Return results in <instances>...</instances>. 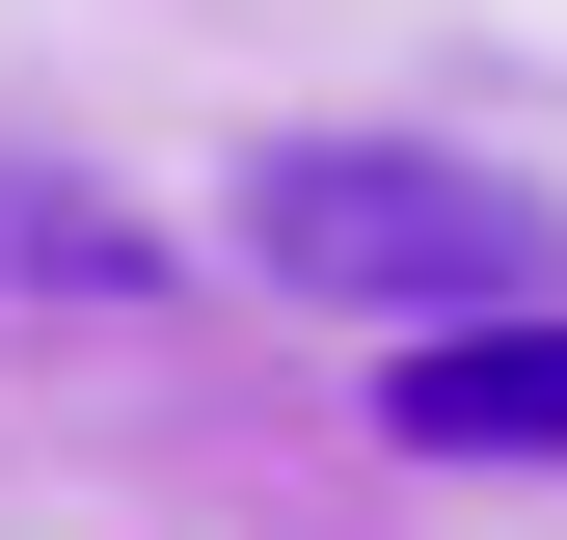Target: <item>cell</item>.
Here are the masks:
<instances>
[{"label": "cell", "mask_w": 567, "mask_h": 540, "mask_svg": "<svg viewBox=\"0 0 567 540\" xmlns=\"http://www.w3.org/2000/svg\"><path fill=\"white\" fill-rule=\"evenodd\" d=\"M405 459H567V298L540 324H460V352H379Z\"/></svg>", "instance_id": "2"}, {"label": "cell", "mask_w": 567, "mask_h": 540, "mask_svg": "<svg viewBox=\"0 0 567 540\" xmlns=\"http://www.w3.org/2000/svg\"><path fill=\"white\" fill-rule=\"evenodd\" d=\"M244 270L405 324V352H460V324H540L567 217H540L514 163H433V135H298V163H244Z\"/></svg>", "instance_id": "1"}]
</instances>
